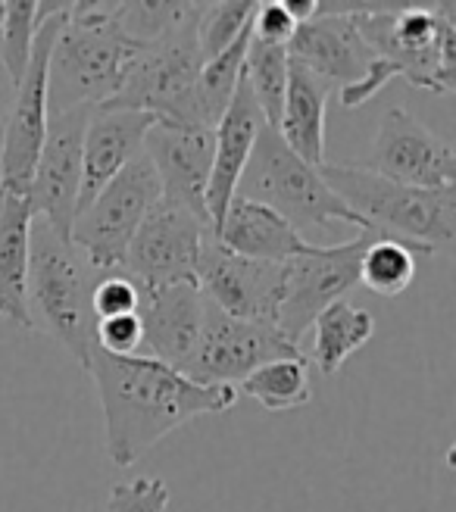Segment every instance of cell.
<instances>
[{"label":"cell","instance_id":"12","mask_svg":"<svg viewBox=\"0 0 456 512\" xmlns=\"http://www.w3.org/2000/svg\"><path fill=\"white\" fill-rule=\"evenodd\" d=\"M91 110L94 107H75L66 113H50L32 185H29V191H25V203H29L32 216L47 222L66 241L72 235L75 213H79L82 141H85Z\"/></svg>","mask_w":456,"mask_h":512},{"label":"cell","instance_id":"13","mask_svg":"<svg viewBox=\"0 0 456 512\" xmlns=\"http://www.w3.org/2000/svg\"><path fill=\"white\" fill-rule=\"evenodd\" d=\"M210 235V225L200 222L194 213L157 200L129 244L122 272L141 288L194 281L200 247Z\"/></svg>","mask_w":456,"mask_h":512},{"label":"cell","instance_id":"2","mask_svg":"<svg viewBox=\"0 0 456 512\" xmlns=\"http://www.w3.org/2000/svg\"><path fill=\"white\" fill-rule=\"evenodd\" d=\"M350 19L372 47L375 66L360 85L341 91V104L347 110H360L394 79H407L413 88L432 94L456 91V7L450 0L444 4L378 0L372 13H353Z\"/></svg>","mask_w":456,"mask_h":512},{"label":"cell","instance_id":"29","mask_svg":"<svg viewBox=\"0 0 456 512\" xmlns=\"http://www.w3.org/2000/svg\"><path fill=\"white\" fill-rule=\"evenodd\" d=\"M38 32V0H10L0 16V66L7 72L10 88L22 82L32 60V44Z\"/></svg>","mask_w":456,"mask_h":512},{"label":"cell","instance_id":"14","mask_svg":"<svg viewBox=\"0 0 456 512\" xmlns=\"http://www.w3.org/2000/svg\"><path fill=\"white\" fill-rule=\"evenodd\" d=\"M194 281L200 294L225 316L275 325L285 288V263H260L228 253L210 235L200 247Z\"/></svg>","mask_w":456,"mask_h":512},{"label":"cell","instance_id":"11","mask_svg":"<svg viewBox=\"0 0 456 512\" xmlns=\"http://www.w3.org/2000/svg\"><path fill=\"white\" fill-rule=\"evenodd\" d=\"M285 356L303 353L275 325L225 316L219 306L207 300L204 328H200L197 347L182 375L194 384H228V388H235V381H244L253 369L272 360H285Z\"/></svg>","mask_w":456,"mask_h":512},{"label":"cell","instance_id":"22","mask_svg":"<svg viewBox=\"0 0 456 512\" xmlns=\"http://www.w3.org/2000/svg\"><path fill=\"white\" fill-rule=\"evenodd\" d=\"M32 210L25 197L0 191V319L32 331L29 313V253H32Z\"/></svg>","mask_w":456,"mask_h":512},{"label":"cell","instance_id":"8","mask_svg":"<svg viewBox=\"0 0 456 512\" xmlns=\"http://www.w3.org/2000/svg\"><path fill=\"white\" fill-rule=\"evenodd\" d=\"M157 200V172L141 153L75 216L69 241L97 272H122L129 244Z\"/></svg>","mask_w":456,"mask_h":512},{"label":"cell","instance_id":"36","mask_svg":"<svg viewBox=\"0 0 456 512\" xmlns=\"http://www.w3.org/2000/svg\"><path fill=\"white\" fill-rule=\"evenodd\" d=\"M0 16H4V4H0Z\"/></svg>","mask_w":456,"mask_h":512},{"label":"cell","instance_id":"5","mask_svg":"<svg viewBox=\"0 0 456 512\" xmlns=\"http://www.w3.org/2000/svg\"><path fill=\"white\" fill-rule=\"evenodd\" d=\"M97 272L72 241L60 238L47 222H32L29 253V313L32 325L47 331L82 369L94 350L97 316L91 310V294Z\"/></svg>","mask_w":456,"mask_h":512},{"label":"cell","instance_id":"34","mask_svg":"<svg viewBox=\"0 0 456 512\" xmlns=\"http://www.w3.org/2000/svg\"><path fill=\"white\" fill-rule=\"evenodd\" d=\"M297 29V22L288 16L282 0H260L250 19V35L266 44H288Z\"/></svg>","mask_w":456,"mask_h":512},{"label":"cell","instance_id":"6","mask_svg":"<svg viewBox=\"0 0 456 512\" xmlns=\"http://www.w3.org/2000/svg\"><path fill=\"white\" fill-rule=\"evenodd\" d=\"M238 197L263 203V207L278 213L285 222H291L297 232L328 228L335 222L357 228V232H369V225L325 185L319 169L300 160L269 125L260 132L257 144H253V153L238 185Z\"/></svg>","mask_w":456,"mask_h":512},{"label":"cell","instance_id":"35","mask_svg":"<svg viewBox=\"0 0 456 512\" xmlns=\"http://www.w3.org/2000/svg\"><path fill=\"white\" fill-rule=\"evenodd\" d=\"M4 85H10V82H7V72H4V66H0V88H4Z\"/></svg>","mask_w":456,"mask_h":512},{"label":"cell","instance_id":"26","mask_svg":"<svg viewBox=\"0 0 456 512\" xmlns=\"http://www.w3.org/2000/svg\"><path fill=\"white\" fill-rule=\"evenodd\" d=\"M241 391L250 400H257L263 409H269V413L300 409L313 400L310 366L303 356H285V360L263 363L241 381Z\"/></svg>","mask_w":456,"mask_h":512},{"label":"cell","instance_id":"23","mask_svg":"<svg viewBox=\"0 0 456 512\" xmlns=\"http://www.w3.org/2000/svg\"><path fill=\"white\" fill-rule=\"evenodd\" d=\"M328 97H332V85L322 82L319 75H313L310 69H303L300 63L291 60L282 119H278L275 132L300 160H307L316 169L325 163V107H328Z\"/></svg>","mask_w":456,"mask_h":512},{"label":"cell","instance_id":"20","mask_svg":"<svg viewBox=\"0 0 456 512\" xmlns=\"http://www.w3.org/2000/svg\"><path fill=\"white\" fill-rule=\"evenodd\" d=\"M263 128H266V119L250 94L247 79L241 75L232 104H228V110L213 128V169H210V185H207V216L213 225V235L228 210V203L238 194L241 175L247 169L253 144H257Z\"/></svg>","mask_w":456,"mask_h":512},{"label":"cell","instance_id":"3","mask_svg":"<svg viewBox=\"0 0 456 512\" xmlns=\"http://www.w3.org/2000/svg\"><path fill=\"white\" fill-rule=\"evenodd\" d=\"M141 50L116 29L104 0L72 4L47 63V113L110 104Z\"/></svg>","mask_w":456,"mask_h":512},{"label":"cell","instance_id":"28","mask_svg":"<svg viewBox=\"0 0 456 512\" xmlns=\"http://www.w3.org/2000/svg\"><path fill=\"white\" fill-rule=\"evenodd\" d=\"M416 256H425V253L403 241L372 235V241L366 244L360 256V285L378 297L403 294L416 278Z\"/></svg>","mask_w":456,"mask_h":512},{"label":"cell","instance_id":"27","mask_svg":"<svg viewBox=\"0 0 456 512\" xmlns=\"http://www.w3.org/2000/svg\"><path fill=\"white\" fill-rule=\"evenodd\" d=\"M288 47L285 44H266L250 35L247 57H244V79L250 85V94L269 128H278L288 88Z\"/></svg>","mask_w":456,"mask_h":512},{"label":"cell","instance_id":"32","mask_svg":"<svg viewBox=\"0 0 456 512\" xmlns=\"http://www.w3.org/2000/svg\"><path fill=\"white\" fill-rule=\"evenodd\" d=\"M141 291L125 272H104L97 278L94 294H91V310L97 319L122 316V313H138Z\"/></svg>","mask_w":456,"mask_h":512},{"label":"cell","instance_id":"7","mask_svg":"<svg viewBox=\"0 0 456 512\" xmlns=\"http://www.w3.org/2000/svg\"><path fill=\"white\" fill-rule=\"evenodd\" d=\"M197 7L191 0L188 13L141 50L107 107L141 110L163 125H197L194 88L204 66L197 47Z\"/></svg>","mask_w":456,"mask_h":512},{"label":"cell","instance_id":"21","mask_svg":"<svg viewBox=\"0 0 456 512\" xmlns=\"http://www.w3.org/2000/svg\"><path fill=\"white\" fill-rule=\"evenodd\" d=\"M213 238L222 250L260 263H288L313 247L291 222H285L278 213L263 207V203L238 194L228 203Z\"/></svg>","mask_w":456,"mask_h":512},{"label":"cell","instance_id":"19","mask_svg":"<svg viewBox=\"0 0 456 512\" xmlns=\"http://www.w3.org/2000/svg\"><path fill=\"white\" fill-rule=\"evenodd\" d=\"M288 57L319 75L322 82H338L341 91L360 85L375 66L372 47L363 41L350 16H313L294 29Z\"/></svg>","mask_w":456,"mask_h":512},{"label":"cell","instance_id":"25","mask_svg":"<svg viewBox=\"0 0 456 512\" xmlns=\"http://www.w3.org/2000/svg\"><path fill=\"white\" fill-rule=\"evenodd\" d=\"M250 44V25L235 38L232 47H225L219 57L207 60L200 66L197 88H194V110H197V125L216 128L222 113L228 110L235 97V88L244 75V57Z\"/></svg>","mask_w":456,"mask_h":512},{"label":"cell","instance_id":"4","mask_svg":"<svg viewBox=\"0 0 456 512\" xmlns=\"http://www.w3.org/2000/svg\"><path fill=\"white\" fill-rule=\"evenodd\" d=\"M319 175L375 235L422 253H435L456 238V185L428 191L344 163H322Z\"/></svg>","mask_w":456,"mask_h":512},{"label":"cell","instance_id":"10","mask_svg":"<svg viewBox=\"0 0 456 512\" xmlns=\"http://www.w3.org/2000/svg\"><path fill=\"white\" fill-rule=\"evenodd\" d=\"M375 232H360L335 247H310L303 256L285 263L282 303L275 313V328L297 347L322 310L344 300L360 285V256Z\"/></svg>","mask_w":456,"mask_h":512},{"label":"cell","instance_id":"24","mask_svg":"<svg viewBox=\"0 0 456 512\" xmlns=\"http://www.w3.org/2000/svg\"><path fill=\"white\" fill-rule=\"evenodd\" d=\"M313 328V363L322 375H338L341 366L375 335V319L347 300L332 303L316 316Z\"/></svg>","mask_w":456,"mask_h":512},{"label":"cell","instance_id":"9","mask_svg":"<svg viewBox=\"0 0 456 512\" xmlns=\"http://www.w3.org/2000/svg\"><path fill=\"white\" fill-rule=\"evenodd\" d=\"M72 4L60 10L57 16H50L38 25L35 44H32V60L25 69L22 82L13 88V107L4 119V138H0V191L25 197L35 175L38 153L47 135V63L50 50L63 29V22L69 16Z\"/></svg>","mask_w":456,"mask_h":512},{"label":"cell","instance_id":"18","mask_svg":"<svg viewBox=\"0 0 456 512\" xmlns=\"http://www.w3.org/2000/svg\"><path fill=\"white\" fill-rule=\"evenodd\" d=\"M157 119L141 110H122L100 104L91 110L85 141H82V188L79 213L104 191L113 178L144 153V138ZM75 213V216H79Z\"/></svg>","mask_w":456,"mask_h":512},{"label":"cell","instance_id":"15","mask_svg":"<svg viewBox=\"0 0 456 512\" xmlns=\"http://www.w3.org/2000/svg\"><path fill=\"white\" fill-rule=\"evenodd\" d=\"M366 169L413 188H453L456 150L407 110L391 107L385 119L378 122Z\"/></svg>","mask_w":456,"mask_h":512},{"label":"cell","instance_id":"33","mask_svg":"<svg viewBox=\"0 0 456 512\" xmlns=\"http://www.w3.org/2000/svg\"><path fill=\"white\" fill-rule=\"evenodd\" d=\"M141 341H144V331H141L138 313H122V316L97 319V328H94V347H100L104 353H113V356H135V353H141Z\"/></svg>","mask_w":456,"mask_h":512},{"label":"cell","instance_id":"16","mask_svg":"<svg viewBox=\"0 0 456 512\" xmlns=\"http://www.w3.org/2000/svg\"><path fill=\"white\" fill-rule=\"evenodd\" d=\"M144 153L157 172L160 200L182 207L210 225L207 185L213 169V128L157 122L144 138Z\"/></svg>","mask_w":456,"mask_h":512},{"label":"cell","instance_id":"31","mask_svg":"<svg viewBox=\"0 0 456 512\" xmlns=\"http://www.w3.org/2000/svg\"><path fill=\"white\" fill-rule=\"evenodd\" d=\"M169 488L160 478H135L122 481L110 491L107 512H166Z\"/></svg>","mask_w":456,"mask_h":512},{"label":"cell","instance_id":"30","mask_svg":"<svg viewBox=\"0 0 456 512\" xmlns=\"http://www.w3.org/2000/svg\"><path fill=\"white\" fill-rule=\"evenodd\" d=\"M253 10H257V0H213V4L197 7V47L204 63L235 44V38L250 25Z\"/></svg>","mask_w":456,"mask_h":512},{"label":"cell","instance_id":"17","mask_svg":"<svg viewBox=\"0 0 456 512\" xmlns=\"http://www.w3.org/2000/svg\"><path fill=\"white\" fill-rule=\"evenodd\" d=\"M138 300V319H141V356L185 369L191 353L197 347L200 328H204L207 297L200 294L197 281H175V285L160 288H141Z\"/></svg>","mask_w":456,"mask_h":512},{"label":"cell","instance_id":"1","mask_svg":"<svg viewBox=\"0 0 456 512\" xmlns=\"http://www.w3.org/2000/svg\"><path fill=\"white\" fill-rule=\"evenodd\" d=\"M85 372L104 409V444L116 469H132L166 434L200 416L232 409L238 391L228 384H194L154 356H113L91 350Z\"/></svg>","mask_w":456,"mask_h":512}]
</instances>
